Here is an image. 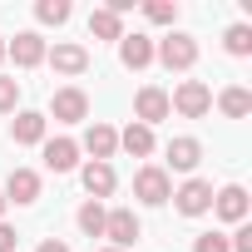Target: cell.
Here are the masks:
<instances>
[{
    "instance_id": "cell-1",
    "label": "cell",
    "mask_w": 252,
    "mask_h": 252,
    "mask_svg": "<svg viewBox=\"0 0 252 252\" xmlns=\"http://www.w3.org/2000/svg\"><path fill=\"white\" fill-rule=\"evenodd\" d=\"M154 60H158L163 69L183 74V69H193V64H198V40H193L188 30H168L163 40H154Z\"/></svg>"
},
{
    "instance_id": "cell-2",
    "label": "cell",
    "mask_w": 252,
    "mask_h": 252,
    "mask_svg": "<svg viewBox=\"0 0 252 252\" xmlns=\"http://www.w3.org/2000/svg\"><path fill=\"white\" fill-rule=\"evenodd\" d=\"M134 198H139L144 208H163V203L173 198V178L163 173V163H144V168L134 173Z\"/></svg>"
},
{
    "instance_id": "cell-3",
    "label": "cell",
    "mask_w": 252,
    "mask_h": 252,
    "mask_svg": "<svg viewBox=\"0 0 252 252\" xmlns=\"http://www.w3.org/2000/svg\"><path fill=\"white\" fill-rule=\"evenodd\" d=\"M168 109L183 114V119H203V114L213 109V89H208L203 79H183V84L168 94Z\"/></svg>"
},
{
    "instance_id": "cell-4",
    "label": "cell",
    "mask_w": 252,
    "mask_h": 252,
    "mask_svg": "<svg viewBox=\"0 0 252 252\" xmlns=\"http://www.w3.org/2000/svg\"><path fill=\"white\" fill-rule=\"evenodd\" d=\"M45 119H55V124H84V119H89V94H84L79 84L55 89V94H50V114H45Z\"/></svg>"
},
{
    "instance_id": "cell-5",
    "label": "cell",
    "mask_w": 252,
    "mask_h": 252,
    "mask_svg": "<svg viewBox=\"0 0 252 252\" xmlns=\"http://www.w3.org/2000/svg\"><path fill=\"white\" fill-rule=\"evenodd\" d=\"M168 203H173L183 218H203V213H213V183H208V178H183Z\"/></svg>"
},
{
    "instance_id": "cell-6",
    "label": "cell",
    "mask_w": 252,
    "mask_h": 252,
    "mask_svg": "<svg viewBox=\"0 0 252 252\" xmlns=\"http://www.w3.org/2000/svg\"><path fill=\"white\" fill-rule=\"evenodd\" d=\"M104 237H109V247L129 252V247L144 237V222H139V213H134V208H109V218H104Z\"/></svg>"
},
{
    "instance_id": "cell-7",
    "label": "cell",
    "mask_w": 252,
    "mask_h": 252,
    "mask_svg": "<svg viewBox=\"0 0 252 252\" xmlns=\"http://www.w3.org/2000/svg\"><path fill=\"white\" fill-rule=\"evenodd\" d=\"M79 154H89V163H109L119 154V129L104 124V119H94L84 129V139H79Z\"/></svg>"
},
{
    "instance_id": "cell-8",
    "label": "cell",
    "mask_w": 252,
    "mask_h": 252,
    "mask_svg": "<svg viewBox=\"0 0 252 252\" xmlns=\"http://www.w3.org/2000/svg\"><path fill=\"white\" fill-rule=\"evenodd\" d=\"M45 55H50V45L40 30H20L15 40H5V60H15V69H35V64H45Z\"/></svg>"
},
{
    "instance_id": "cell-9",
    "label": "cell",
    "mask_w": 252,
    "mask_h": 252,
    "mask_svg": "<svg viewBox=\"0 0 252 252\" xmlns=\"http://www.w3.org/2000/svg\"><path fill=\"white\" fill-rule=\"evenodd\" d=\"M173 109H168V89H158V84H144L139 94H134V124H144V129H154V124H163Z\"/></svg>"
},
{
    "instance_id": "cell-10",
    "label": "cell",
    "mask_w": 252,
    "mask_h": 252,
    "mask_svg": "<svg viewBox=\"0 0 252 252\" xmlns=\"http://www.w3.org/2000/svg\"><path fill=\"white\" fill-rule=\"evenodd\" d=\"M247 208H252V198H247V188L242 183H227V188H213V213L222 218V222H247Z\"/></svg>"
},
{
    "instance_id": "cell-11",
    "label": "cell",
    "mask_w": 252,
    "mask_h": 252,
    "mask_svg": "<svg viewBox=\"0 0 252 252\" xmlns=\"http://www.w3.org/2000/svg\"><path fill=\"white\" fill-rule=\"evenodd\" d=\"M45 129H50V119H45L40 109H15V119H10V144L35 149V144H45Z\"/></svg>"
},
{
    "instance_id": "cell-12",
    "label": "cell",
    "mask_w": 252,
    "mask_h": 252,
    "mask_svg": "<svg viewBox=\"0 0 252 252\" xmlns=\"http://www.w3.org/2000/svg\"><path fill=\"white\" fill-rule=\"evenodd\" d=\"M163 154H168V168H163L168 178H173V173H193V168L203 163V144H198L193 134H178V139H168V149H163Z\"/></svg>"
},
{
    "instance_id": "cell-13",
    "label": "cell",
    "mask_w": 252,
    "mask_h": 252,
    "mask_svg": "<svg viewBox=\"0 0 252 252\" xmlns=\"http://www.w3.org/2000/svg\"><path fill=\"white\" fill-rule=\"evenodd\" d=\"M5 203H15V208H30V203H40V173L35 168H10V178H5Z\"/></svg>"
},
{
    "instance_id": "cell-14",
    "label": "cell",
    "mask_w": 252,
    "mask_h": 252,
    "mask_svg": "<svg viewBox=\"0 0 252 252\" xmlns=\"http://www.w3.org/2000/svg\"><path fill=\"white\" fill-rule=\"evenodd\" d=\"M40 154H45V168L50 173H74L79 168V139H45L40 144Z\"/></svg>"
},
{
    "instance_id": "cell-15",
    "label": "cell",
    "mask_w": 252,
    "mask_h": 252,
    "mask_svg": "<svg viewBox=\"0 0 252 252\" xmlns=\"http://www.w3.org/2000/svg\"><path fill=\"white\" fill-rule=\"evenodd\" d=\"M79 183H84V193L94 203H104L119 188V173H114V163H79Z\"/></svg>"
},
{
    "instance_id": "cell-16",
    "label": "cell",
    "mask_w": 252,
    "mask_h": 252,
    "mask_svg": "<svg viewBox=\"0 0 252 252\" xmlns=\"http://www.w3.org/2000/svg\"><path fill=\"white\" fill-rule=\"evenodd\" d=\"M45 60H50V64H55V74H64V79H79V74L89 69V50H84V45H69V40H64V45H55Z\"/></svg>"
},
{
    "instance_id": "cell-17",
    "label": "cell",
    "mask_w": 252,
    "mask_h": 252,
    "mask_svg": "<svg viewBox=\"0 0 252 252\" xmlns=\"http://www.w3.org/2000/svg\"><path fill=\"white\" fill-rule=\"evenodd\" d=\"M119 64H124V69H149V64H154V40L139 35V30L124 35V40H119Z\"/></svg>"
},
{
    "instance_id": "cell-18",
    "label": "cell",
    "mask_w": 252,
    "mask_h": 252,
    "mask_svg": "<svg viewBox=\"0 0 252 252\" xmlns=\"http://www.w3.org/2000/svg\"><path fill=\"white\" fill-rule=\"evenodd\" d=\"M89 35H94V40H114V45H119L129 30H124V20H119L114 10H104V5H99V10H89Z\"/></svg>"
},
{
    "instance_id": "cell-19",
    "label": "cell",
    "mask_w": 252,
    "mask_h": 252,
    "mask_svg": "<svg viewBox=\"0 0 252 252\" xmlns=\"http://www.w3.org/2000/svg\"><path fill=\"white\" fill-rule=\"evenodd\" d=\"M218 109H222L227 119H247V114H252V89H247V84H227V89L218 94Z\"/></svg>"
},
{
    "instance_id": "cell-20",
    "label": "cell",
    "mask_w": 252,
    "mask_h": 252,
    "mask_svg": "<svg viewBox=\"0 0 252 252\" xmlns=\"http://www.w3.org/2000/svg\"><path fill=\"white\" fill-rule=\"evenodd\" d=\"M119 149L129 158H149L154 154V129H144V124H129V129L119 134Z\"/></svg>"
},
{
    "instance_id": "cell-21",
    "label": "cell",
    "mask_w": 252,
    "mask_h": 252,
    "mask_svg": "<svg viewBox=\"0 0 252 252\" xmlns=\"http://www.w3.org/2000/svg\"><path fill=\"white\" fill-rule=\"evenodd\" d=\"M104 218H109V208H104V203H94V198H84V203H79V213H74V222H79V232H84V237H104Z\"/></svg>"
},
{
    "instance_id": "cell-22",
    "label": "cell",
    "mask_w": 252,
    "mask_h": 252,
    "mask_svg": "<svg viewBox=\"0 0 252 252\" xmlns=\"http://www.w3.org/2000/svg\"><path fill=\"white\" fill-rule=\"evenodd\" d=\"M222 50H227L232 60H247V55H252V25H242V20H237V25H227Z\"/></svg>"
},
{
    "instance_id": "cell-23",
    "label": "cell",
    "mask_w": 252,
    "mask_h": 252,
    "mask_svg": "<svg viewBox=\"0 0 252 252\" xmlns=\"http://www.w3.org/2000/svg\"><path fill=\"white\" fill-rule=\"evenodd\" d=\"M69 15H74L69 0H35V20L40 25H69Z\"/></svg>"
},
{
    "instance_id": "cell-24",
    "label": "cell",
    "mask_w": 252,
    "mask_h": 252,
    "mask_svg": "<svg viewBox=\"0 0 252 252\" xmlns=\"http://www.w3.org/2000/svg\"><path fill=\"white\" fill-rule=\"evenodd\" d=\"M144 20H149V25H178V0H149V5H144Z\"/></svg>"
},
{
    "instance_id": "cell-25",
    "label": "cell",
    "mask_w": 252,
    "mask_h": 252,
    "mask_svg": "<svg viewBox=\"0 0 252 252\" xmlns=\"http://www.w3.org/2000/svg\"><path fill=\"white\" fill-rule=\"evenodd\" d=\"M20 109V79L0 74V114H15Z\"/></svg>"
},
{
    "instance_id": "cell-26",
    "label": "cell",
    "mask_w": 252,
    "mask_h": 252,
    "mask_svg": "<svg viewBox=\"0 0 252 252\" xmlns=\"http://www.w3.org/2000/svg\"><path fill=\"white\" fill-rule=\"evenodd\" d=\"M193 252H232V247H227V232H198Z\"/></svg>"
},
{
    "instance_id": "cell-27",
    "label": "cell",
    "mask_w": 252,
    "mask_h": 252,
    "mask_svg": "<svg viewBox=\"0 0 252 252\" xmlns=\"http://www.w3.org/2000/svg\"><path fill=\"white\" fill-rule=\"evenodd\" d=\"M15 247H20V232L10 222H0V252H15Z\"/></svg>"
},
{
    "instance_id": "cell-28",
    "label": "cell",
    "mask_w": 252,
    "mask_h": 252,
    "mask_svg": "<svg viewBox=\"0 0 252 252\" xmlns=\"http://www.w3.org/2000/svg\"><path fill=\"white\" fill-rule=\"evenodd\" d=\"M35 252H69V242H60V237H45Z\"/></svg>"
},
{
    "instance_id": "cell-29",
    "label": "cell",
    "mask_w": 252,
    "mask_h": 252,
    "mask_svg": "<svg viewBox=\"0 0 252 252\" xmlns=\"http://www.w3.org/2000/svg\"><path fill=\"white\" fill-rule=\"evenodd\" d=\"M5 208H10V203H5V193H0V222H5Z\"/></svg>"
},
{
    "instance_id": "cell-30",
    "label": "cell",
    "mask_w": 252,
    "mask_h": 252,
    "mask_svg": "<svg viewBox=\"0 0 252 252\" xmlns=\"http://www.w3.org/2000/svg\"><path fill=\"white\" fill-rule=\"evenodd\" d=\"M0 64H5V40H0Z\"/></svg>"
},
{
    "instance_id": "cell-31",
    "label": "cell",
    "mask_w": 252,
    "mask_h": 252,
    "mask_svg": "<svg viewBox=\"0 0 252 252\" xmlns=\"http://www.w3.org/2000/svg\"><path fill=\"white\" fill-rule=\"evenodd\" d=\"M99 252H119V247H99Z\"/></svg>"
}]
</instances>
